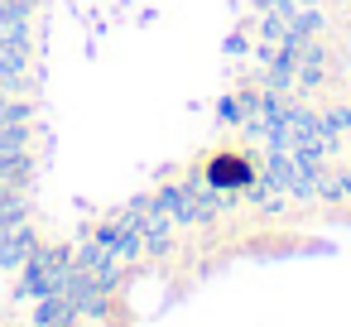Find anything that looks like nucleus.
Masks as SVG:
<instances>
[{"instance_id":"1","label":"nucleus","mask_w":351,"mask_h":327,"mask_svg":"<svg viewBox=\"0 0 351 327\" xmlns=\"http://www.w3.org/2000/svg\"><path fill=\"white\" fill-rule=\"evenodd\" d=\"M207 178H212V183H245V178H250V164H245L241 154H217V159L207 164Z\"/></svg>"}]
</instances>
